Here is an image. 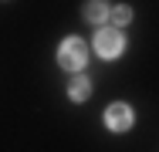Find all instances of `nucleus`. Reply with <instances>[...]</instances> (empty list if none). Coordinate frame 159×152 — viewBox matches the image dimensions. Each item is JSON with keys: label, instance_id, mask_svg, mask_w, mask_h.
<instances>
[{"label": "nucleus", "instance_id": "obj_1", "mask_svg": "<svg viewBox=\"0 0 159 152\" xmlns=\"http://www.w3.org/2000/svg\"><path fill=\"white\" fill-rule=\"evenodd\" d=\"M85 61H88L85 41H81V37H68V41L61 44V51H58V64H61L64 71H81Z\"/></svg>", "mask_w": 159, "mask_h": 152}, {"label": "nucleus", "instance_id": "obj_2", "mask_svg": "<svg viewBox=\"0 0 159 152\" xmlns=\"http://www.w3.org/2000/svg\"><path fill=\"white\" fill-rule=\"evenodd\" d=\"M122 44H125L122 34L112 30V27H102L95 34V51L102 54V58H119V54H122Z\"/></svg>", "mask_w": 159, "mask_h": 152}, {"label": "nucleus", "instance_id": "obj_3", "mask_svg": "<svg viewBox=\"0 0 159 152\" xmlns=\"http://www.w3.org/2000/svg\"><path fill=\"white\" fill-rule=\"evenodd\" d=\"M132 122H135V115H132V108L122 105V101L105 108V125H108L112 132H125V128H132Z\"/></svg>", "mask_w": 159, "mask_h": 152}, {"label": "nucleus", "instance_id": "obj_4", "mask_svg": "<svg viewBox=\"0 0 159 152\" xmlns=\"http://www.w3.org/2000/svg\"><path fill=\"white\" fill-rule=\"evenodd\" d=\"M85 17H88L92 24H102V20L108 17V7H105L102 0H88V3H85Z\"/></svg>", "mask_w": 159, "mask_h": 152}, {"label": "nucleus", "instance_id": "obj_5", "mask_svg": "<svg viewBox=\"0 0 159 152\" xmlns=\"http://www.w3.org/2000/svg\"><path fill=\"white\" fill-rule=\"evenodd\" d=\"M88 91H92L88 78H81V74H78V78L71 81V98H75V101H85V98H88Z\"/></svg>", "mask_w": 159, "mask_h": 152}, {"label": "nucleus", "instance_id": "obj_6", "mask_svg": "<svg viewBox=\"0 0 159 152\" xmlns=\"http://www.w3.org/2000/svg\"><path fill=\"white\" fill-rule=\"evenodd\" d=\"M112 20H115V24H129V20H132V10H129V7H115V10H112Z\"/></svg>", "mask_w": 159, "mask_h": 152}]
</instances>
